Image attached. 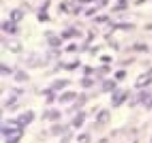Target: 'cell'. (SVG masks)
<instances>
[{"label":"cell","instance_id":"6da1fadb","mask_svg":"<svg viewBox=\"0 0 152 143\" xmlns=\"http://www.w3.org/2000/svg\"><path fill=\"white\" fill-rule=\"evenodd\" d=\"M151 82H152L151 75H148V74H145V75H140V76L137 78V80H136V87H144V86L149 84Z\"/></svg>","mask_w":152,"mask_h":143},{"label":"cell","instance_id":"7a4b0ae2","mask_svg":"<svg viewBox=\"0 0 152 143\" xmlns=\"http://www.w3.org/2000/svg\"><path fill=\"white\" fill-rule=\"evenodd\" d=\"M5 47H7L9 51L12 52H20L21 51V44H20L17 40H8L5 43Z\"/></svg>","mask_w":152,"mask_h":143},{"label":"cell","instance_id":"3957f363","mask_svg":"<svg viewBox=\"0 0 152 143\" xmlns=\"http://www.w3.org/2000/svg\"><path fill=\"white\" fill-rule=\"evenodd\" d=\"M32 119H33V114H32V112H25V114H23V115H20L19 118H17V122H19L20 124H27V123H29Z\"/></svg>","mask_w":152,"mask_h":143},{"label":"cell","instance_id":"277c9868","mask_svg":"<svg viewBox=\"0 0 152 143\" xmlns=\"http://www.w3.org/2000/svg\"><path fill=\"white\" fill-rule=\"evenodd\" d=\"M96 119H98L99 123H107L109 120V112L107 110H103V111H100V114L98 115Z\"/></svg>","mask_w":152,"mask_h":143},{"label":"cell","instance_id":"5b68a950","mask_svg":"<svg viewBox=\"0 0 152 143\" xmlns=\"http://www.w3.org/2000/svg\"><path fill=\"white\" fill-rule=\"evenodd\" d=\"M3 30L5 32H9V34H15L16 32V26L13 23H11V22H5V23L3 24Z\"/></svg>","mask_w":152,"mask_h":143},{"label":"cell","instance_id":"8992f818","mask_svg":"<svg viewBox=\"0 0 152 143\" xmlns=\"http://www.w3.org/2000/svg\"><path fill=\"white\" fill-rule=\"evenodd\" d=\"M11 19L12 22H19V20L23 19V12L20 11V9H13L11 12Z\"/></svg>","mask_w":152,"mask_h":143},{"label":"cell","instance_id":"52a82bcc","mask_svg":"<svg viewBox=\"0 0 152 143\" xmlns=\"http://www.w3.org/2000/svg\"><path fill=\"white\" fill-rule=\"evenodd\" d=\"M76 98V94L75 92H67L64 94L62 98H60V102H68V101H72Z\"/></svg>","mask_w":152,"mask_h":143},{"label":"cell","instance_id":"ba28073f","mask_svg":"<svg viewBox=\"0 0 152 143\" xmlns=\"http://www.w3.org/2000/svg\"><path fill=\"white\" fill-rule=\"evenodd\" d=\"M20 131H15V132H12V134H9V138H8V142L9 143H15L16 140L20 138Z\"/></svg>","mask_w":152,"mask_h":143},{"label":"cell","instance_id":"9c48e42d","mask_svg":"<svg viewBox=\"0 0 152 143\" xmlns=\"http://www.w3.org/2000/svg\"><path fill=\"white\" fill-rule=\"evenodd\" d=\"M103 88H104L105 91H111L112 88H115V83H113L112 80H107L104 83V86H103Z\"/></svg>","mask_w":152,"mask_h":143},{"label":"cell","instance_id":"30bf717a","mask_svg":"<svg viewBox=\"0 0 152 143\" xmlns=\"http://www.w3.org/2000/svg\"><path fill=\"white\" fill-rule=\"evenodd\" d=\"M67 83H68L67 80H58V82H55V83H54V88H55V90L63 88V87H64Z\"/></svg>","mask_w":152,"mask_h":143},{"label":"cell","instance_id":"8fae6325","mask_svg":"<svg viewBox=\"0 0 152 143\" xmlns=\"http://www.w3.org/2000/svg\"><path fill=\"white\" fill-rule=\"evenodd\" d=\"M16 79H17V80H27L28 76L24 72H17L16 74Z\"/></svg>","mask_w":152,"mask_h":143},{"label":"cell","instance_id":"7c38bea8","mask_svg":"<svg viewBox=\"0 0 152 143\" xmlns=\"http://www.w3.org/2000/svg\"><path fill=\"white\" fill-rule=\"evenodd\" d=\"M51 44H52V46H60V44H62V42H60V40H59L58 38H54V39H51Z\"/></svg>","mask_w":152,"mask_h":143},{"label":"cell","instance_id":"4fadbf2b","mask_svg":"<svg viewBox=\"0 0 152 143\" xmlns=\"http://www.w3.org/2000/svg\"><path fill=\"white\" fill-rule=\"evenodd\" d=\"M83 86H84V87H90V86H92V82H91L90 79H84V80H83Z\"/></svg>","mask_w":152,"mask_h":143},{"label":"cell","instance_id":"5bb4252c","mask_svg":"<svg viewBox=\"0 0 152 143\" xmlns=\"http://www.w3.org/2000/svg\"><path fill=\"white\" fill-rule=\"evenodd\" d=\"M80 136H82V138H79V140H80L82 143L88 142V136H87V135H80Z\"/></svg>","mask_w":152,"mask_h":143},{"label":"cell","instance_id":"9a60e30c","mask_svg":"<svg viewBox=\"0 0 152 143\" xmlns=\"http://www.w3.org/2000/svg\"><path fill=\"white\" fill-rule=\"evenodd\" d=\"M59 116H60V115H59L58 111H52V116H51V119H58Z\"/></svg>","mask_w":152,"mask_h":143},{"label":"cell","instance_id":"2e32d148","mask_svg":"<svg viewBox=\"0 0 152 143\" xmlns=\"http://www.w3.org/2000/svg\"><path fill=\"white\" fill-rule=\"evenodd\" d=\"M80 122H82V116H79L78 119H76V122H75V123L78 124V127H79V124H80Z\"/></svg>","mask_w":152,"mask_h":143},{"label":"cell","instance_id":"e0dca14e","mask_svg":"<svg viewBox=\"0 0 152 143\" xmlns=\"http://www.w3.org/2000/svg\"><path fill=\"white\" fill-rule=\"evenodd\" d=\"M124 76V72L121 71V72H119V74H116V78H123Z\"/></svg>","mask_w":152,"mask_h":143}]
</instances>
